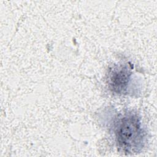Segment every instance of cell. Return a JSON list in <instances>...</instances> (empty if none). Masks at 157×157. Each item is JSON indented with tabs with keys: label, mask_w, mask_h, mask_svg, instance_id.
<instances>
[{
	"label": "cell",
	"mask_w": 157,
	"mask_h": 157,
	"mask_svg": "<svg viewBox=\"0 0 157 157\" xmlns=\"http://www.w3.org/2000/svg\"><path fill=\"white\" fill-rule=\"evenodd\" d=\"M131 72L126 66H118L109 72V84L110 89L117 93H124L126 91L131 79Z\"/></svg>",
	"instance_id": "obj_2"
},
{
	"label": "cell",
	"mask_w": 157,
	"mask_h": 157,
	"mask_svg": "<svg viewBox=\"0 0 157 157\" xmlns=\"http://www.w3.org/2000/svg\"><path fill=\"white\" fill-rule=\"evenodd\" d=\"M113 131L118 146L124 151H139L144 146V132L136 115L128 113L118 118Z\"/></svg>",
	"instance_id": "obj_1"
}]
</instances>
